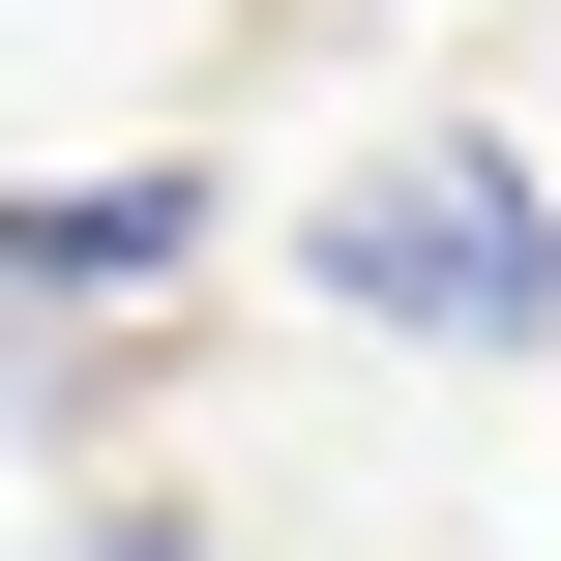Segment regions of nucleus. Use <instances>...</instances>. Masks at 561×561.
<instances>
[{
    "instance_id": "1",
    "label": "nucleus",
    "mask_w": 561,
    "mask_h": 561,
    "mask_svg": "<svg viewBox=\"0 0 561 561\" xmlns=\"http://www.w3.org/2000/svg\"><path fill=\"white\" fill-rule=\"evenodd\" d=\"M266 266H296L355 355H414V385H533L561 355V148L533 118H385V148L296 178Z\"/></svg>"
},
{
    "instance_id": "2",
    "label": "nucleus",
    "mask_w": 561,
    "mask_h": 561,
    "mask_svg": "<svg viewBox=\"0 0 561 561\" xmlns=\"http://www.w3.org/2000/svg\"><path fill=\"white\" fill-rule=\"evenodd\" d=\"M207 237H237V207H207L178 148H118V178H30V207H0V296H30V325H118V296H178Z\"/></svg>"
}]
</instances>
